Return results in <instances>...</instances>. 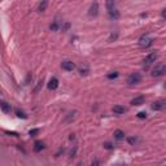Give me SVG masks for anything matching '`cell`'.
I'll list each match as a JSON object with an SVG mask.
<instances>
[{
	"mask_svg": "<svg viewBox=\"0 0 166 166\" xmlns=\"http://www.w3.org/2000/svg\"><path fill=\"white\" fill-rule=\"evenodd\" d=\"M152 43H153V39H152L148 34L143 35V37L139 39V46L143 47V48H148L149 46H152Z\"/></svg>",
	"mask_w": 166,
	"mask_h": 166,
	"instance_id": "obj_1",
	"label": "cell"
},
{
	"mask_svg": "<svg viewBox=\"0 0 166 166\" xmlns=\"http://www.w3.org/2000/svg\"><path fill=\"white\" fill-rule=\"evenodd\" d=\"M164 73H165V64L160 62V64H157V65L153 68L152 75H153V77H161Z\"/></svg>",
	"mask_w": 166,
	"mask_h": 166,
	"instance_id": "obj_2",
	"label": "cell"
},
{
	"mask_svg": "<svg viewBox=\"0 0 166 166\" xmlns=\"http://www.w3.org/2000/svg\"><path fill=\"white\" fill-rule=\"evenodd\" d=\"M140 81H142V75H140L139 73H132L131 75L129 77V79H127V83L129 84H138Z\"/></svg>",
	"mask_w": 166,
	"mask_h": 166,
	"instance_id": "obj_3",
	"label": "cell"
},
{
	"mask_svg": "<svg viewBox=\"0 0 166 166\" xmlns=\"http://www.w3.org/2000/svg\"><path fill=\"white\" fill-rule=\"evenodd\" d=\"M156 59H157V53H156V52H151V53H149L148 56L144 59V61H143V62H144L145 66H148V65H151L152 62L156 61Z\"/></svg>",
	"mask_w": 166,
	"mask_h": 166,
	"instance_id": "obj_4",
	"label": "cell"
},
{
	"mask_svg": "<svg viewBox=\"0 0 166 166\" xmlns=\"http://www.w3.org/2000/svg\"><path fill=\"white\" fill-rule=\"evenodd\" d=\"M166 107V101L165 100H158V101H154L152 104V109L153 110H162Z\"/></svg>",
	"mask_w": 166,
	"mask_h": 166,
	"instance_id": "obj_5",
	"label": "cell"
},
{
	"mask_svg": "<svg viewBox=\"0 0 166 166\" xmlns=\"http://www.w3.org/2000/svg\"><path fill=\"white\" fill-rule=\"evenodd\" d=\"M61 68L66 71H73L74 69H75V64L71 62V61H64L61 64Z\"/></svg>",
	"mask_w": 166,
	"mask_h": 166,
	"instance_id": "obj_6",
	"label": "cell"
},
{
	"mask_svg": "<svg viewBox=\"0 0 166 166\" xmlns=\"http://www.w3.org/2000/svg\"><path fill=\"white\" fill-rule=\"evenodd\" d=\"M59 87V81H57V78H51L48 82V88L49 90H56V88Z\"/></svg>",
	"mask_w": 166,
	"mask_h": 166,
	"instance_id": "obj_7",
	"label": "cell"
},
{
	"mask_svg": "<svg viewBox=\"0 0 166 166\" xmlns=\"http://www.w3.org/2000/svg\"><path fill=\"white\" fill-rule=\"evenodd\" d=\"M144 101H145V98L144 96H138V98H135V99H132L131 100V104L132 105H142V104H144Z\"/></svg>",
	"mask_w": 166,
	"mask_h": 166,
	"instance_id": "obj_8",
	"label": "cell"
},
{
	"mask_svg": "<svg viewBox=\"0 0 166 166\" xmlns=\"http://www.w3.org/2000/svg\"><path fill=\"white\" fill-rule=\"evenodd\" d=\"M0 108H1V110L4 113H10V110H12V107H10V104H8V103H5V101H1L0 103Z\"/></svg>",
	"mask_w": 166,
	"mask_h": 166,
	"instance_id": "obj_9",
	"label": "cell"
},
{
	"mask_svg": "<svg viewBox=\"0 0 166 166\" xmlns=\"http://www.w3.org/2000/svg\"><path fill=\"white\" fill-rule=\"evenodd\" d=\"M98 9H99V4H98V3H93V4L91 5V8H90L88 15H90V16H96V15H98Z\"/></svg>",
	"mask_w": 166,
	"mask_h": 166,
	"instance_id": "obj_10",
	"label": "cell"
},
{
	"mask_svg": "<svg viewBox=\"0 0 166 166\" xmlns=\"http://www.w3.org/2000/svg\"><path fill=\"white\" fill-rule=\"evenodd\" d=\"M124 112H126L124 107H121V105H116V107H113V113H114V114H123Z\"/></svg>",
	"mask_w": 166,
	"mask_h": 166,
	"instance_id": "obj_11",
	"label": "cell"
},
{
	"mask_svg": "<svg viewBox=\"0 0 166 166\" xmlns=\"http://www.w3.org/2000/svg\"><path fill=\"white\" fill-rule=\"evenodd\" d=\"M75 117H77V112H70L68 114V117L64 120V122L65 123H68V122H71V121H74L75 120Z\"/></svg>",
	"mask_w": 166,
	"mask_h": 166,
	"instance_id": "obj_12",
	"label": "cell"
},
{
	"mask_svg": "<svg viewBox=\"0 0 166 166\" xmlns=\"http://www.w3.org/2000/svg\"><path fill=\"white\" fill-rule=\"evenodd\" d=\"M114 138H116L117 140L124 139V132L122 131V130H116V131H114Z\"/></svg>",
	"mask_w": 166,
	"mask_h": 166,
	"instance_id": "obj_13",
	"label": "cell"
},
{
	"mask_svg": "<svg viewBox=\"0 0 166 166\" xmlns=\"http://www.w3.org/2000/svg\"><path fill=\"white\" fill-rule=\"evenodd\" d=\"M43 148H44V143L43 142H35V144H34V151L35 152H40Z\"/></svg>",
	"mask_w": 166,
	"mask_h": 166,
	"instance_id": "obj_14",
	"label": "cell"
},
{
	"mask_svg": "<svg viewBox=\"0 0 166 166\" xmlns=\"http://www.w3.org/2000/svg\"><path fill=\"white\" fill-rule=\"evenodd\" d=\"M47 4H48L47 0H42V3L39 4V7H38V10H39V12H44L46 8H47Z\"/></svg>",
	"mask_w": 166,
	"mask_h": 166,
	"instance_id": "obj_15",
	"label": "cell"
},
{
	"mask_svg": "<svg viewBox=\"0 0 166 166\" xmlns=\"http://www.w3.org/2000/svg\"><path fill=\"white\" fill-rule=\"evenodd\" d=\"M109 16H110L112 18H116V20H117V18L120 17V13H118L117 10L113 8V9H109Z\"/></svg>",
	"mask_w": 166,
	"mask_h": 166,
	"instance_id": "obj_16",
	"label": "cell"
},
{
	"mask_svg": "<svg viewBox=\"0 0 166 166\" xmlns=\"http://www.w3.org/2000/svg\"><path fill=\"white\" fill-rule=\"evenodd\" d=\"M16 114H17V117H18V118H27V116L25 114V113L22 112V110H20V109L16 110Z\"/></svg>",
	"mask_w": 166,
	"mask_h": 166,
	"instance_id": "obj_17",
	"label": "cell"
},
{
	"mask_svg": "<svg viewBox=\"0 0 166 166\" xmlns=\"http://www.w3.org/2000/svg\"><path fill=\"white\" fill-rule=\"evenodd\" d=\"M107 5L108 9H113L114 8V0H107Z\"/></svg>",
	"mask_w": 166,
	"mask_h": 166,
	"instance_id": "obj_18",
	"label": "cell"
},
{
	"mask_svg": "<svg viewBox=\"0 0 166 166\" xmlns=\"http://www.w3.org/2000/svg\"><path fill=\"white\" fill-rule=\"evenodd\" d=\"M117 77H118V73H117V71H112V73H110V74H108V78H109V79L117 78Z\"/></svg>",
	"mask_w": 166,
	"mask_h": 166,
	"instance_id": "obj_19",
	"label": "cell"
},
{
	"mask_svg": "<svg viewBox=\"0 0 166 166\" xmlns=\"http://www.w3.org/2000/svg\"><path fill=\"white\" fill-rule=\"evenodd\" d=\"M127 140H129V143H130V144H132V145H135V144L138 143V139H136V138H129Z\"/></svg>",
	"mask_w": 166,
	"mask_h": 166,
	"instance_id": "obj_20",
	"label": "cell"
},
{
	"mask_svg": "<svg viewBox=\"0 0 166 166\" xmlns=\"http://www.w3.org/2000/svg\"><path fill=\"white\" fill-rule=\"evenodd\" d=\"M138 117L142 118V120H143V118H147V113H145V112H140V113H138Z\"/></svg>",
	"mask_w": 166,
	"mask_h": 166,
	"instance_id": "obj_21",
	"label": "cell"
},
{
	"mask_svg": "<svg viewBox=\"0 0 166 166\" xmlns=\"http://www.w3.org/2000/svg\"><path fill=\"white\" fill-rule=\"evenodd\" d=\"M104 148H107V149H113V145L110 144V143H104Z\"/></svg>",
	"mask_w": 166,
	"mask_h": 166,
	"instance_id": "obj_22",
	"label": "cell"
},
{
	"mask_svg": "<svg viewBox=\"0 0 166 166\" xmlns=\"http://www.w3.org/2000/svg\"><path fill=\"white\" fill-rule=\"evenodd\" d=\"M35 134H38V129L30 130V135H31V136H35Z\"/></svg>",
	"mask_w": 166,
	"mask_h": 166,
	"instance_id": "obj_23",
	"label": "cell"
},
{
	"mask_svg": "<svg viewBox=\"0 0 166 166\" xmlns=\"http://www.w3.org/2000/svg\"><path fill=\"white\" fill-rule=\"evenodd\" d=\"M51 29H52V30H56V29H57V24H53V25H51Z\"/></svg>",
	"mask_w": 166,
	"mask_h": 166,
	"instance_id": "obj_24",
	"label": "cell"
}]
</instances>
